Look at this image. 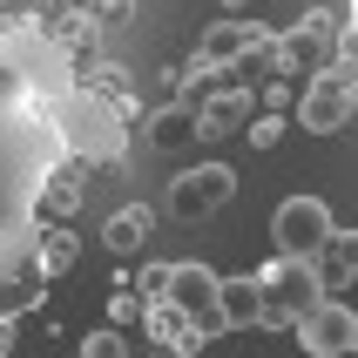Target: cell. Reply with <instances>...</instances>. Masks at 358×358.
Wrapping results in <instances>:
<instances>
[{"instance_id":"cell-1","label":"cell","mask_w":358,"mask_h":358,"mask_svg":"<svg viewBox=\"0 0 358 358\" xmlns=\"http://www.w3.org/2000/svg\"><path fill=\"white\" fill-rule=\"evenodd\" d=\"M55 156H61V142L48 129V115L0 75V257L27 243L34 203L55 176Z\"/></svg>"},{"instance_id":"cell-2","label":"cell","mask_w":358,"mask_h":358,"mask_svg":"<svg viewBox=\"0 0 358 358\" xmlns=\"http://www.w3.org/2000/svg\"><path fill=\"white\" fill-rule=\"evenodd\" d=\"M345 14H352V41H358V0H345Z\"/></svg>"}]
</instances>
